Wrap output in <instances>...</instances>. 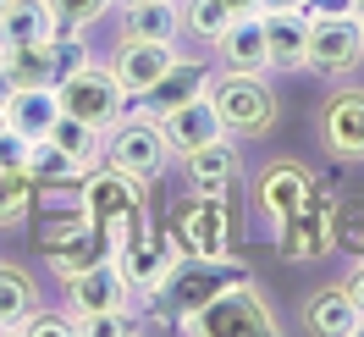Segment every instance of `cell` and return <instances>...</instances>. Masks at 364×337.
Masks as SVG:
<instances>
[{
    "instance_id": "1",
    "label": "cell",
    "mask_w": 364,
    "mask_h": 337,
    "mask_svg": "<svg viewBox=\"0 0 364 337\" xmlns=\"http://www.w3.org/2000/svg\"><path fill=\"white\" fill-rule=\"evenodd\" d=\"M243 282H254V271L243 260H232V254H177V266L160 282V299L182 321V315L205 310L210 299H221L227 288H243Z\"/></svg>"
},
{
    "instance_id": "2",
    "label": "cell",
    "mask_w": 364,
    "mask_h": 337,
    "mask_svg": "<svg viewBox=\"0 0 364 337\" xmlns=\"http://www.w3.org/2000/svg\"><path fill=\"white\" fill-rule=\"evenodd\" d=\"M166 155H171V144H166V128H160L155 111H122L105 128V150H100V160H111L116 172H127V177L149 182L166 166Z\"/></svg>"
},
{
    "instance_id": "3",
    "label": "cell",
    "mask_w": 364,
    "mask_h": 337,
    "mask_svg": "<svg viewBox=\"0 0 364 337\" xmlns=\"http://www.w3.org/2000/svg\"><path fill=\"white\" fill-rule=\"evenodd\" d=\"M182 332H199V337H276V315L271 304L254 293V282H243V288H227L221 299H210L205 310L182 315L177 321Z\"/></svg>"
},
{
    "instance_id": "4",
    "label": "cell",
    "mask_w": 364,
    "mask_h": 337,
    "mask_svg": "<svg viewBox=\"0 0 364 337\" xmlns=\"http://www.w3.org/2000/svg\"><path fill=\"white\" fill-rule=\"evenodd\" d=\"M210 100L227 122V133H265L276 122V94L265 83V72H221L210 83Z\"/></svg>"
},
{
    "instance_id": "5",
    "label": "cell",
    "mask_w": 364,
    "mask_h": 337,
    "mask_svg": "<svg viewBox=\"0 0 364 337\" xmlns=\"http://www.w3.org/2000/svg\"><path fill=\"white\" fill-rule=\"evenodd\" d=\"M55 100H61V111L77 116V122H89V128H111L116 116H122V100H127V89H122V78H116L111 67H100V61H89L83 72H72V78H61L55 83Z\"/></svg>"
},
{
    "instance_id": "6",
    "label": "cell",
    "mask_w": 364,
    "mask_h": 337,
    "mask_svg": "<svg viewBox=\"0 0 364 337\" xmlns=\"http://www.w3.org/2000/svg\"><path fill=\"white\" fill-rule=\"evenodd\" d=\"M77 204H83V216H89V222L116 227L127 210L144 204V182L127 177V172H116L111 160H94L89 172H83V182H77Z\"/></svg>"
},
{
    "instance_id": "7",
    "label": "cell",
    "mask_w": 364,
    "mask_h": 337,
    "mask_svg": "<svg viewBox=\"0 0 364 337\" xmlns=\"http://www.w3.org/2000/svg\"><path fill=\"white\" fill-rule=\"evenodd\" d=\"M171 238H177L182 254H227V244H232V210H227V199L193 194L188 204H177Z\"/></svg>"
},
{
    "instance_id": "8",
    "label": "cell",
    "mask_w": 364,
    "mask_h": 337,
    "mask_svg": "<svg viewBox=\"0 0 364 337\" xmlns=\"http://www.w3.org/2000/svg\"><path fill=\"white\" fill-rule=\"evenodd\" d=\"M67 282V310H72V326L77 321H94V315H111V310H127V276L116 260H100V266H83L61 276Z\"/></svg>"
},
{
    "instance_id": "9",
    "label": "cell",
    "mask_w": 364,
    "mask_h": 337,
    "mask_svg": "<svg viewBox=\"0 0 364 337\" xmlns=\"http://www.w3.org/2000/svg\"><path fill=\"white\" fill-rule=\"evenodd\" d=\"M331 216H337V199H331L326 188H315L304 210H293L287 222H276V254H287V260H315V254H326V249L337 244V238H331Z\"/></svg>"
},
{
    "instance_id": "10",
    "label": "cell",
    "mask_w": 364,
    "mask_h": 337,
    "mask_svg": "<svg viewBox=\"0 0 364 337\" xmlns=\"http://www.w3.org/2000/svg\"><path fill=\"white\" fill-rule=\"evenodd\" d=\"M364 61V23L359 17H309V67L342 78Z\"/></svg>"
},
{
    "instance_id": "11",
    "label": "cell",
    "mask_w": 364,
    "mask_h": 337,
    "mask_svg": "<svg viewBox=\"0 0 364 337\" xmlns=\"http://www.w3.org/2000/svg\"><path fill=\"white\" fill-rule=\"evenodd\" d=\"M315 194V177H309V166H298V160H271V166H259V177H254V210L265 216V222H287L293 210H304Z\"/></svg>"
},
{
    "instance_id": "12",
    "label": "cell",
    "mask_w": 364,
    "mask_h": 337,
    "mask_svg": "<svg viewBox=\"0 0 364 337\" xmlns=\"http://www.w3.org/2000/svg\"><path fill=\"white\" fill-rule=\"evenodd\" d=\"M177 254L182 249H177V238H171V227H149L144 238L116 249V266H122V276H127L133 293H160L166 271L177 266Z\"/></svg>"
},
{
    "instance_id": "13",
    "label": "cell",
    "mask_w": 364,
    "mask_h": 337,
    "mask_svg": "<svg viewBox=\"0 0 364 337\" xmlns=\"http://www.w3.org/2000/svg\"><path fill=\"white\" fill-rule=\"evenodd\" d=\"M50 254V266L61 271V276H72V271H83V266H100V260H116V227L105 222H72L67 232H55L50 244H39Z\"/></svg>"
},
{
    "instance_id": "14",
    "label": "cell",
    "mask_w": 364,
    "mask_h": 337,
    "mask_svg": "<svg viewBox=\"0 0 364 337\" xmlns=\"http://www.w3.org/2000/svg\"><path fill=\"white\" fill-rule=\"evenodd\" d=\"M320 144L342 160H364V89H342L320 111Z\"/></svg>"
},
{
    "instance_id": "15",
    "label": "cell",
    "mask_w": 364,
    "mask_h": 337,
    "mask_svg": "<svg viewBox=\"0 0 364 337\" xmlns=\"http://www.w3.org/2000/svg\"><path fill=\"white\" fill-rule=\"evenodd\" d=\"M160 128H166L171 155H193L199 144H210V138L227 133V122H221V111H215V100H210V94L188 100V105H177V111H166V116H160Z\"/></svg>"
},
{
    "instance_id": "16",
    "label": "cell",
    "mask_w": 364,
    "mask_h": 337,
    "mask_svg": "<svg viewBox=\"0 0 364 337\" xmlns=\"http://www.w3.org/2000/svg\"><path fill=\"white\" fill-rule=\"evenodd\" d=\"M182 160H188V188L205 194V199H227L232 177H237V166H243V160H237V144H232L227 133L199 144L193 155H182Z\"/></svg>"
},
{
    "instance_id": "17",
    "label": "cell",
    "mask_w": 364,
    "mask_h": 337,
    "mask_svg": "<svg viewBox=\"0 0 364 337\" xmlns=\"http://www.w3.org/2000/svg\"><path fill=\"white\" fill-rule=\"evenodd\" d=\"M210 83H215V67H205V61H171V67L155 78V89H144V105L155 116L177 111V105H188V100H199V94H210Z\"/></svg>"
},
{
    "instance_id": "18",
    "label": "cell",
    "mask_w": 364,
    "mask_h": 337,
    "mask_svg": "<svg viewBox=\"0 0 364 337\" xmlns=\"http://www.w3.org/2000/svg\"><path fill=\"white\" fill-rule=\"evenodd\" d=\"M171 61H177V50H171V45H155V39H122L111 72L122 78V89H127V94H144V89H155V78L171 67Z\"/></svg>"
},
{
    "instance_id": "19",
    "label": "cell",
    "mask_w": 364,
    "mask_h": 337,
    "mask_svg": "<svg viewBox=\"0 0 364 337\" xmlns=\"http://www.w3.org/2000/svg\"><path fill=\"white\" fill-rule=\"evenodd\" d=\"M265 56L276 72L309 67V17L304 11H265Z\"/></svg>"
},
{
    "instance_id": "20",
    "label": "cell",
    "mask_w": 364,
    "mask_h": 337,
    "mask_svg": "<svg viewBox=\"0 0 364 337\" xmlns=\"http://www.w3.org/2000/svg\"><path fill=\"white\" fill-rule=\"evenodd\" d=\"M55 116H61L55 83H17L6 100V128H17L23 138H50Z\"/></svg>"
},
{
    "instance_id": "21",
    "label": "cell",
    "mask_w": 364,
    "mask_h": 337,
    "mask_svg": "<svg viewBox=\"0 0 364 337\" xmlns=\"http://www.w3.org/2000/svg\"><path fill=\"white\" fill-rule=\"evenodd\" d=\"M227 72H265L271 56H265V11H249V17H232L227 33L215 39Z\"/></svg>"
},
{
    "instance_id": "22",
    "label": "cell",
    "mask_w": 364,
    "mask_h": 337,
    "mask_svg": "<svg viewBox=\"0 0 364 337\" xmlns=\"http://www.w3.org/2000/svg\"><path fill=\"white\" fill-rule=\"evenodd\" d=\"M177 33H182V6L177 0H138V6H122V39L171 45Z\"/></svg>"
},
{
    "instance_id": "23",
    "label": "cell",
    "mask_w": 364,
    "mask_h": 337,
    "mask_svg": "<svg viewBox=\"0 0 364 337\" xmlns=\"http://www.w3.org/2000/svg\"><path fill=\"white\" fill-rule=\"evenodd\" d=\"M304 321L315 326V332H326V337H353V332H364V315H359V304L348 299V288H320L309 304H304Z\"/></svg>"
},
{
    "instance_id": "24",
    "label": "cell",
    "mask_w": 364,
    "mask_h": 337,
    "mask_svg": "<svg viewBox=\"0 0 364 337\" xmlns=\"http://www.w3.org/2000/svg\"><path fill=\"white\" fill-rule=\"evenodd\" d=\"M83 172H89V166L72 155V150H61L55 138H33V150H28V177L39 182V188H61V182H77Z\"/></svg>"
},
{
    "instance_id": "25",
    "label": "cell",
    "mask_w": 364,
    "mask_h": 337,
    "mask_svg": "<svg viewBox=\"0 0 364 337\" xmlns=\"http://www.w3.org/2000/svg\"><path fill=\"white\" fill-rule=\"evenodd\" d=\"M45 33H55V11H50L45 0H11L6 6V17H0V50L45 39Z\"/></svg>"
},
{
    "instance_id": "26",
    "label": "cell",
    "mask_w": 364,
    "mask_h": 337,
    "mask_svg": "<svg viewBox=\"0 0 364 337\" xmlns=\"http://www.w3.org/2000/svg\"><path fill=\"white\" fill-rule=\"evenodd\" d=\"M39 310V288L23 266H0V326L6 332H23V321Z\"/></svg>"
},
{
    "instance_id": "27",
    "label": "cell",
    "mask_w": 364,
    "mask_h": 337,
    "mask_svg": "<svg viewBox=\"0 0 364 337\" xmlns=\"http://www.w3.org/2000/svg\"><path fill=\"white\" fill-rule=\"evenodd\" d=\"M0 61L11 72V83H55L50 78V33L45 39H28V45H6Z\"/></svg>"
},
{
    "instance_id": "28",
    "label": "cell",
    "mask_w": 364,
    "mask_h": 337,
    "mask_svg": "<svg viewBox=\"0 0 364 337\" xmlns=\"http://www.w3.org/2000/svg\"><path fill=\"white\" fill-rule=\"evenodd\" d=\"M89 67V45H83V28L77 23H55V33H50V78L61 83V78H72V72Z\"/></svg>"
},
{
    "instance_id": "29",
    "label": "cell",
    "mask_w": 364,
    "mask_h": 337,
    "mask_svg": "<svg viewBox=\"0 0 364 337\" xmlns=\"http://www.w3.org/2000/svg\"><path fill=\"white\" fill-rule=\"evenodd\" d=\"M50 138L61 144V150H72V155L83 160V166H94L100 160V150H105V138H100V128H89V122H77V116H55V128H50Z\"/></svg>"
},
{
    "instance_id": "30",
    "label": "cell",
    "mask_w": 364,
    "mask_h": 337,
    "mask_svg": "<svg viewBox=\"0 0 364 337\" xmlns=\"http://www.w3.org/2000/svg\"><path fill=\"white\" fill-rule=\"evenodd\" d=\"M227 23H232L227 0H182V28L199 33L205 45H215V39L227 33Z\"/></svg>"
},
{
    "instance_id": "31",
    "label": "cell",
    "mask_w": 364,
    "mask_h": 337,
    "mask_svg": "<svg viewBox=\"0 0 364 337\" xmlns=\"http://www.w3.org/2000/svg\"><path fill=\"white\" fill-rule=\"evenodd\" d=\"M33 188H39V182L28 177V172H0V227L17 222L28 204H33Z\"/></svg>"
},
{
    "instance_id": "32",
    "label": "cell",
    "mask_w": 364,
    "mask_h": 337,
    "mask_svg": "<svg viewBox=\"0 0 364 337\" xmlns=\"http://www.w3.org/2000/svg\"><path fill=\"white\" fill-rule=\"evenodd\" d=\"M331 238H337L342 249L364 254V199L359 204H337V216H331Z\"/></svg>"
},
{
    "instance_id": "33",
    "label": "cell",
    "mask_w": 364,
    "mask_h": 337,
    "mask_svg": "<svg viewBox=\"0 0 364 337\" xmlns=\"http://www.w3.org/2000/svg\"><path fill=\"white\" fill-rule=\"evenodd\" d=\"M50 11H55V23H77V28H89V23H100L105 11H111L116 0H45Z\"/></svg>"
},
{
    "instance_id": "34",
    "label": "cell",
    "mask_w": 364,
    "mask_h": 337,
    "mask_svg": "<svg viewBox=\"0 0 364 337\" xmlns=\"http://www.w3.org/2000/svg\"><path fill=\"white\" fill-rule=\"evenodd\" d=\"M144 321L127 310H111V315H94V321H77V332H89V337H133Z\"/></svg>"
},
{
    "instance_id": "35",
    "label": "cell",
    "mask_w": 364,
    "mask_h": 337,
    "mask_svg": "<svg viewBox=\"0 0 364 337\" xmlns=\"http://www.w3.org/2000/svg\"><path fill=\"white\" fill-rule=\"evenodd\" d=\"M28 150L33 138H23L17 128H0V172H28Z\"/></svg>"
},
{
    "instance_id": "36",
    "label": "cell",
    "mask_w": 364,
    "mask_h": 337,
    "mask_svg": "<svg viewBox=\"0 0 364 337\" xmlns=\"http://www.w3.org/2000/svg\"><path fill=\"white\" fill-rule=\"evenodd\" d=\"M23 332H39V337H45V332H77V326H72V315H39V310H33L23 321Z\"/></svg>"
},
{
    "instance_id": "37",
    "label": "cell",
    "mask_w": 364,
    "mask_h": 337,
    "mask_svg": "<svg viewBox=\"0 0 364 337\" xmlns=\"http://www.w3.org/2000/svg\"><path fill=\"white\" fill-rule=\"evenodd\" d=\"M304 17H359L353 0H304Z\"/></svg>"
},
{
    "instance_id": "38",
    "label": "cell",
    "mask_w": 364,
    "mask_h": 337,
    "mask_svg": "<svg viewBox=\"0 0 364 337\" xmlns=\"http://www.w3.org/2000/svg\"><path fill=\"white\" fill-rule=\"evenodd\" d=\"M342 288H348V299H353V304H359V315H364V260H359V271H353Z\"/></svg>"
},
{
    "instance_id": "39",
    "label": "cell",
    "mask_w": 364,
    "mask_h": 337,
    "mask_svg": "<svg viewBox=\"0 0 364 337\" xmlns=\"http://www.w3.org/2000/svg\"><path fill=\"white\" fill-rule=\"evenodd\" d=\"M259 11H304V0H259Z\"/></svg>"
},
{
    "instance_id": "40",
    "label": "cell",
    "mask_w": 364,
    "mask_h": 337,
    "mask_svg": "<svg viewBox=\"0 0 364 337\" xmlns=\"http://www.w3.org/2000/svg\"><path fill=\"white\" fill-rule=\"evenodd\" d=\"M11 89H17V83H11V72H6V61H0V111H6V100H11Z\"/></svg>"
},
{
    "instance_id": "41",
    "label": "cell",
    "mask_w": 364,
    "mask_h": 337,
    "mask_svg": "<svg viewBox=\"0 0 364 337\" xmlns=\"http://www.w3.org/2000/svg\"><path fill=\"white\" fill-rule=\"evenodd\" d=\"M232 17H249V11H259V0H227Z\"/></svg>"
},
{
    "instance_id": "42",
    "label": "cell",
    "mask_w": 364,
    "mask_h": 337,
    "mask_svg": "<svg viewBox=\"0 0 364 337\" xmlns=\"http://www.w3.org/2000/svg\"><path fill=\"white\" fill-rule=\"evenodd\" d=\"M353 11H359V17H364V0H353Z\"/></svg>"
},
{
    "instance_id": "43",
    "label": "cell",
    "mask_w": 364,
    "mask_h": 337,
    "mask_svg": "<svg viewBox=\"0 0 364 337\" xmlns=\"http://www.w3.org/2000/svg\"><path fill=\"white\" fill-rule=\"evenodd\" d=\"M6 6H11V0H0V17H6Z\"/></svg>"
},
{
    "instance_id": "44",
    "label": "cell",
    "mask_w": 364,
    "mask_h": 337,
    "mask_svg": "<svg viewBox=\"0 0 364 337\" xmlns=\"http://www.w3.org/2000/svg\"><path fill=\"white\" fill-rule=\"evenodd\" d=\"M116 6H138V0H116Z\"/></svg>"
},
{
    "instance_id": "45",
    "label": "cell",
    "mask_w": 364,
    "mask_h": 337,
    "mask_svg": "<svg viewBox=\"0 0 364 337\" xmlns=\"http://www.w3.org/2000/svg\"><path fill=\"white\" fill-rule=\"evenodd\" d=\"M0 128H6V111H0Z\"/></svg>"
},
{
    "instance_id": "46",
    "label": "cell",
    "mask_w": 364,
    "mask_h": 337,
    "mask_svg": "<svg viewBox=\"0 0 364 337\" xmlns=\"http://www.w3.org/2000/svg\"><path fill=\"white\" fill-rule=\"evenodd\" d=\"M0 337H6V326H0Z\"/></svg>"
},
{
    "instance_id": "47",
    "label": "cell",
    "mask_w": 364,
    "mask_h": 337,
    "mask_svg": "<svg viewBox=\"0 0 364 337\" xmlns=\"http://www.w3.org/2000/svg\"><path fill=\"white\" fill-rule=\"evenodd\" d=\"M359 260H364V254H359Z\"/></svg>"
},
{
    "instance_id": "48",
    "label": "cell",
    "mask_w": 364,
    "mask_h": 337,
    "mask_svg": "<svg viewBox=\"0 0 364 337\" xmlns=\"http://www.w3.org/2000/svg\"><path fill=\"white\" fill-rule=\"evenodd\" d=\"M359 23H364V17H359Z\"/></svg>"
}]
</instances>
